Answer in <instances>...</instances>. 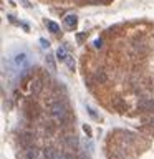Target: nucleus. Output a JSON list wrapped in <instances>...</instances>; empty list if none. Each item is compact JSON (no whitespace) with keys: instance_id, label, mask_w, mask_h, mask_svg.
Segmentation results:
<instances>
[{"instance_id":"1","label":"nucleus","mask_w":154,"mask_h":159,"mask_svg":"<svg viewBox=\"0 0 154 159\" xmlns=\"http://www.w3.org/2000/svg\"><path fill=\"white\" fill-rule=\"evenodd\" d=\"M48 113L55 124H65L68 121V106L61 99H47Z\"/></svg>"},{"instance_id":"2","label":"nucleus","mask_w":154,"mask_h":159,"mask_svg":"<svg viewBox=\"0 0 154 159\" xmlns=\"http://www.w3.org/2000/svg\"><path fill=\"white\" fill-rule=\"evenodd\" d=\"M12 63L15 68L22 70V68H27L30 65V55L27 52H18L15 53V57H12Z\"/></svg>"},{"instance_id":"3","label":"nucleus","mask_w":154,"mask_h":159,"mask_svg":"<svg viewBox=\"0 0 154 159\" xmlns=\"http://www.w3.org/2000/svg\"><path fill=\"white\" fill-rule=\"evenodd\" d=\"M43 86H45V83H43L42 76L32 78V81H30V93H32V96H38L43 91Z\"/></svg>"},{"instance_id":"4","label":"nucleus","mask_w":154,"mask_h":159,"mask_svg":"<svg viewBox=\"0 0 154 159\" xmlns=\"http://www.w3.org/2000/svg\"><path fill=\"white\" fill-rule=\"evenodd\" d=\"M33 139H35V136H33L32 131H22V134L18 136V144L25 149V148L32 146V144H33Z\"/></svg>"},{"instance_id":"5","label":"nucleus","mask_w":154,"mask_h":159,"mask_svg":"<svg viewBox=\"0 0 154 159\" xmlns=\"http://www.w3.org/2000/svg\"><path fill=\"white\" fill-rule=\"evenodd\" d=\"M38 157H40V149L35 144L23 149V159H38Z\"/></svg>"},{"instance_id":"6","label":"nucleus","mask_w":154,"mask_h":159,"mask_svg":"<svg viewBox=\"0 0 154 159\" xmlns=\"http://www.w3.org/2000/svg\"><path fill=\"white\" fill-rule=\"evenodd\" d=\"M63 144H65L68 149H78L79 141H78L76 134H66V136L63 138Z\"/></svg>"},{"instance_id":"7","label":"nucleus","mask_w":154,"mask_h":159,"mask_svg":"<svg viewBox=\"0 0 154 159\" xmlns=\"http://www.w3.org/2000/svg\"><path fill=\"white\" fill-rule=\"evenodd\" d=\"M93 80L94 81H96L98 84H104L108 81V75H106V71H104V70H96V71L93 73Z\"/></svg>"},{"instance_id":"8","label":"nucleus","mask_w":154,"mask_h":159,"mask_svg":"<svg viewBox=\"0 0 154 159\" xmlns=\"http://www.w3.org/2000/svg\"><path fill=\"white\" fill-rule=\"evenodd\" d=\"M139 109L146 113H152L154 111V99H143L139 103Z\"/></svg>"},{"instance_id":"9","label":"nucleus","mask_w":154,"mask_h":159,"mask_svg":"<svg viewBox=\"0 0 154 159\" xmlns=\"http://www.w3.org/2000/svg\"><path fill=\"white\" fill-rule=\"evenodd\" d=\"M57 151H55V148H52V146H48V148H45L43 151H42V156H43V159H55L57 157Z\"/></svg>"},{"instance_id":"10","label":"nucleus","mask_w":154,"mask_h":159,"mask_svg":"<svg viewBox=\"0 0 154 159\" xmlns=\"http://www.w3.org/2000/svg\"><path fill=\"white\" fill-rule=\"evenodd\" d=\"M76 23H78V18H76V15H73V13H68L66 17H65V25L70 28H75L76 27Z\"/></svg>"},{"instance_id":"11","label":"nucleus","mask_w":154,"mask_h":159,"mask_svg":"<svg viewBox=\"0 0 154 159\" xmlns=\"http://www.w3.org/2000/svg\"><path fill=\"white\" fill-rule=\"evenodd\" d=\"M55 57H57V60H58V61H66L70 55L66 53V50H65L63 47H60V48L57 50V53H55Z\"/></svg>"},{"instance_id":"12","label":"nucleus","mask_w":154,"mask_h":159,"mask_svg":"<svg viewBox=\"0 0 154 159\" xmlns=\"http://www.w3.org/2000/svg\"><path fill=\"white\" fill-rule=\"evenodd\" d=\"M45 25H47V28H48L52 33H58V32H60L58 23H57V22H53V20H45Z\"/></svg>"},{"instance_id":"13","label":"nucleus","mask_w":154,"mask_h":159,"mask_svg":"<svg viewBox=\"0 0 154 159\" xmlns=\"http://www.w3.org/2000/svg\"><path fill=\"white\" fill-rule=\"evenodd\" d=\"M113 106H114V109H118V111H124V109H126V103H124L121 98H114Z\"/></svg>"},{"instance_id":"14","label":"nucleus","mask_w":154,"mask_h":159,"mask_svg":"<svg viewBox=\"0 0 154 159\" xmlns=\"http://www.w3.org/2000/svg\"><path fill=\"white\" fill-rule=\"evenodd\" d=\"M55 58L57 57H53V55H47V57H45V61H47V65H48V68L52 70V71H55V70H57V63H55Z\"/></svg>"},{"instance_id":"15","label":"nucleus","mask_w":154,"mask_h":159,"mask_svg":"<svg viewBox=\"0 0 154 159\" xmlns=\"http://www.w3.org/2000/svg\"><path fill=\"white\" fill-rule=\"evenodd\" d=\"M86 113H88V114H89V116H91L93 119H96V121L99 119V114H98L96 111H94V109H93L91 106H86Z\"/></svg>"},{"instance_id":"16","label":"nucleus","mask_w":154,"mask_h":159,"mask_svg":"<svg viewBox=\"0 0 154 159\" xmlns=\"http://www.w3.org/2000/svg\"><path fill=\"white\" fill-rule=\"evenodd\" d=\"M65 63L68 65V68L71 70V71H75V60H73L71 57H68V60H66V61H65Z\"/></svg>"},{"instance_id":"17","label":"nucleus","mask_w":154,"mask_h":159,"mask_svg":"<svg viewBox=\"0 0 154 159\" xmlns=\"http://www.w3.org/2000/svg\"><path fill=\"white\" fill-rule=\"evenodd\" d=\"M86 37H88V33H76V42L78 43H83Z\"/></svg>"},{"instance_id":"18","label":"nucleus","mask_w":154,"mask_h":159,"mask_svg":"<svg viewBox=\"0 0 154 159\" xmlns=\"http://www.w3.org/2000/svg\"><path fill=\"white\" fill-rule=\"evenodd\" d=\"M40 45H42V48H50V42L45 38H40Z\"/></svg>"},{"instance_id":"19","label":"nucleus","mask_w":154,"mask_h":159,"mask_svg":"<svg viewBox=\"0 0 154 159\" xmlns=\"http://www.w3.org/2000/svg\"><path fill=\"white\" fill-rule=\"evenodd\" d=\"M55 159H73L70 154H57V157Z\"/></svg>"},{"instance_id":"20","label":"nucleus","mask_w":154,"mask_h":159,"mask_svg":"<svg viewBox=\"0 0 154 159\" xmlns=\"http://www.w3.org/2000/svg\"><path fill=\"white\" fill-rule=\"evenodd\" d=\"M76 159H89V156H88V152H78Z\"/></svg>"},{"instance_id":"21","label":"nucleus","mask_w":154,"mask_h":159,"mask_svg":"<svg viewBox=\"0 0 154 159\" xmlns=\"http://www.w3.org/2000/svg\"><path fill=\"white\" fill-rule=\"evenodd\" d=\"M94 47H96V48H101V47H103V40H101V38H96V40H94Z\"/></svg>"},{"instance_id":"22","label":"nucleus","mask_w":154,"mask_h":159,"mask_svg":"<svg viewBox=\"0 0 154 159\" xmlns=\"http://www.w3.org/2000/svg\"><path fill=\"white\" fill-rule=\"evenodd\" d=\"M83 131H84V133H86V134H88V136H91V128H89V126H88V124H84V126H83Z\"/></svg>"},{"instance_id":"23","label":"nucleus","mask_w":154,"mask_h":159,"mask_svg":"<svg viewBox=\"0 0 154 159\" xmlns=\"http://www.w3.org/2000/svg\"><path fill=\"white\" fill-rule=\"evenodd\" d=\"M20 2H22V5H23L25 8H32V3H30L28 0H20Z\"/></svg>"}]
</instances>
